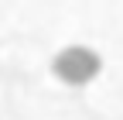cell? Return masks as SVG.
I'll list each match as a JSON object with an SVG mask.
<instances>
[{
	"label": "cell",
	"instance_id": "cell-1",
	"mask_svg": "<svg viewBox=\"0 0 123 120\" xmlns=\"http://www.w3.org/2000/svg\"><path fill=\"white\" fill-rule=\"evenodd\" d=\"M99 69H103V58H99L96 48H89V45H65V48L51 58L55 79L65 82V86H89L99 76Z\"/></svg>",
	"mask_w": 123,
	"mask_h": 120
}]
</instances>
